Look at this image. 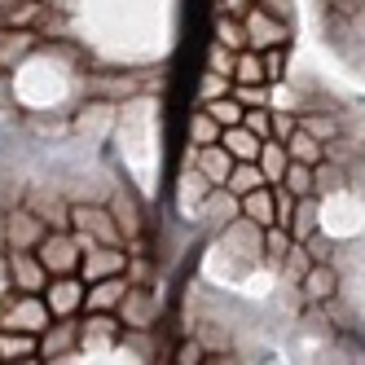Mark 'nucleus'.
<instances>
[{
  "instance_id": "f257e3e1",
  "label": "nucleus",
  "mask_w": 365,
  "mask_h": 365,
  "mask_svg": "<svg viewBox=\"0 0 365 365\" xmlns=\"http://www.w3.org/2000/svg\"><path fill=\"white\" fill-rule=\"evenodd\" d=\"M71 229L84 247L93 242H128V233L119 225V216L101 202H71Z\"/></svg>"
},
{
  "instance_id": "f03ea898",
  "label": "nucleus",
  "mask_w": 365,
  "mask_h": 365,
  "mask_svg": "<svg viewBox=\"0 0 365 365\" xmlns=\"http://www.w3.org/2000/svg\"><path fill=\"white\" fill-rule=\"evenodd\" d=\"M36 255H40V264L53 273V277H62V273H80L84 242L75 238V229H48L44 238H40V247H36Z\"/></svg>"
},
{
  "instance_id": "7ed1b4c3",
  "label": "nucleus",
  "mask_w": 365,
  "mask_h": 365,
  "mask_svg": "<svg viewBox=\"0 0 365 365\" xmlns=\"http://www.w3.org/2000/svg\"><path fill=\"white\" fill-rule=\"evenodd\" d=\"M128 264H133V251H128V242H93V247H84L80 277H84V282H101V277L128 273Z\"/></svg>"
},
{
  "instance_id": "20e7f679",
  "label": "nucleus",
  "mask_w": 365,
  "mask_h": 365,
  "mask_svg": "<svg viewBox=\"0 0 365 365\" xmlns=\"http://www.w3.org/2000/svg\"><path fill=\"white\" fill-rule=\"evenodd\" d=\"M44 233L48 225L36 207H9L5 212V251H36Z\"/></svg>"
},
{
  "instance_id": "39448f33",
  "label": "nucleus",
  "mask_w": 365,
  "mask_h": 365,
  "mask_svg": "<svg viewBox=\"0 0 365 365\" xmlns=\"http://www.w3.org/2000/svg\"><path fill=\"white\" fill-rule=\"evenodd\" d=\"M84 291H88V282L80 273L48 277V286H44L48 312H53V317H75V312H84Z\"/></svg>"
},
{
  "instance_id": "423d86ee",
  "label": "nucleus",
  "mask_w": 365,
  "mask_h": 365,
  "mask_svg": "<svg viewBox=\"0 0 365 365\" xmlns=\"http://www.w3.org/2000/svg\"><path fill=\"white\" fill-rule=\"evenodd\" d=\"M247 36H251V48H273V44H286L291 40V27H286V22L273 14V9H264L255 0V5L247 9Z\"/></svg>"
},
{
  "instance_id": "0eeeda50",
  "label": "nucleus",
  "mask_w": 365,
  "mask_h": 365,
  "mask_svg": "<svg viewBox=\"0 0 365 365\" xmlns=\"http://www.w3.org/2000/svg\"><path fill=\"white\" fill-rule=\"evenodd\" d=\"M212 190L216 185L198 168H185V172H180V180H176V216L190 220V225H198V212H202V202H207V194H212Z\"/></svg>"
},
{
  "instance_id": "6e6552de",
  "label": "nucleus",
  "mask_w": 365,
  "mask_h": 365,
  "mask_svg": "<svg viewBox=\"0 0 365 365\" xmlns=\"http://www.w3.org/2000/svg\"><path fill=\"white\" fill-rule=\"evenodd\" d=\"M40 48H44V40H40L36 27H5L0 31V71L22 66L27 58H36Z\"/></svg>"
},
{
  "instance_id": "1a4fd4ad",
  "label": "nucleus",
  "mask_w": 365,
  "mask_h": 365,
  "mask_svg": "<svg viewBox=\"0 0 365 365\" xmlns=\"http://www.w3.org/2000/svg\"><path fill=\"white\" fill-rule=\"evenodd\" d=\"M75 348H80V322L75 317H53L40 330V361H62Z\"/></svg>"
},
{
  "instance_id": "9d476101",
  "label": "nucleus",
  "mask_w": 365,
  "mask_h": 365,
  "mask_svg": "<svg viewBox=\"0 0 365 365\" xmlns=\"http://www.w3.org/2000/svg\"><path fill=\"white\" fill-rule=\"evenodd\" d=\"M115 317L123 322V330H145V326L154 322V286L133 282V286H128V295L119 299Z\"/></svg>"
},
{
  "instance_id": "9b49d317",
  "label": "nucleus",
  "mask_w": 365,
  "mask_h": 365,
  "mask_svg": "<svg viewBox=\"0 0 365 365\" xmlns=\"http://www.w3.org/2000/svg\"><path fill=\"white\" fill-rule=\"evenodd\" d=\"M128 286H133V277H128V273H115V277L88 282V291H84V312H115V308H119V299L128 295Z\"/></svg>"
},
{
  "instance_id": "f8f14e48",
  "label": "nucleus",
  "mask_w": 365,
  "mask_h": 365,
  "mask_svg": "<svg viewBox=\"0 0 365 365\" xmlns=\"http://www.w3.org/2000/svg\"><path fill=\"white\" fill-rule=\"evenodd\" d=\"M9 273H14V286H18V291H44L48 277H53V273L40 264L36 251H9Z\"/></svg>"
},
{
  "instance_id": "ddd939ff",
  "label": "nucleus",
  "mask_w": 365,
  "mask_h": 365,
  "mask_svg": "<svg viewBox=\"0 0 365 365\" xmlns=\"http://www.w3.org/2000/svg\"><path fill=\"white\" fill-rule=\"evenodd\" d=\"M304 299H312V304H330L334 299V291H339V273L330 269V259H317L308 273H304Z\"/></svg>"
},
{
  "instance_id": "4468645a",
  "label": "nucleus",
  "mask_w": 365,
  "mask_h": 365,
  "mask_svg": "<svg viewBox=\"0 0 365 365\" xmlns=\"http://www.w3.org/2000/svg\"><path fill=\"white\" fill-rule=\"evenodd\" d=\"M220 145H225L238 163H259V145H264V141H259L247 123H233V128H225V133H220Z\"/></svg>"
},
{
  "instance_id": "2eb2a0df",
  "label": "nucleus",
  "mask_w": 365,
  "mask_h": 365,
  "mask_svg": "<svg viewBox=\"0 0 365 365\" xmlns=\"http://www.w3.org/2000/svg\"><path fill=\"white\" fill-rule=\"evenodd\" d=\"M233 163H238V159H233V154L216 141V145H198V163H194V168L212 180V185H225L229 172H233Z\"/></svg>"
},
{
  "instance_id": "dca6fc26",
  "label": "nucleus",
  "mask_w": 365,
  "mask_h": 365,
  "mask_svg": "<svg viewBox=\"0 0 365 365\" xmlns=\"http://www.w3.org/2000/svg\"><path fill=\"white\" fill-rule=\"evenodd\" d=\"M0 361H40V334L0 330Z\"/></svg>"
},
{
  "instance_id": "f3484780",
  "label": "nucleus",
  "mask_w": 365,
  "mask_h": 365,
  "mask_svg": "<svg viewBox=\"0 0 365 365\" xmlns=\"http://www.w3.org/2000/svg\"><path fill=\"white\" fill-rule=\"evenodd\" d=\"M242 216H247V220H255L259 229L277 225V198H273V185H259V190L242 194Z\"/></svg>"
},
{
  "instance_id": "a211bd4d",
  "label": "nucleus",
  "mask_w": 365,
  "mask_h": 365,
  "mask_svg": "<svg viewBox=\"0 0 365 365\" xmlns=\"http://www.w3.org/2000/svg\"><path fill=\"white\" fill-rule=\"evenodd\" d=\"M286 168H291V150H286L282 137H264V145H259V172H264L269 185H277V180L286 176Z\"/></svg>"
},
{
  "instance_id": "6ab92c4d",
  "label": "nucleus",
  "mask_w": 365,
  "mask_h": 365,
  "mask_svg": "<svg viewBox=\"0 0 365 365\" xmlns=\"http://www.w3.org/2000/svg\"><path fill=\"white\" fill-rule=\"evenodd\" d=\"M317 229H322V216H317V194H304V198H295L291 238H295V242H308V238H312Z\"/></svg>"
},
{
  "instance_id": "aec40b11",
  "label": "nucleus",
  "mask_w": 365,
  "mask_h": 365,
  "mask_svg": "<svg viewBox=\"0 0 365 365\" xmlns=\"http://www.w3.org/2000/svg\"><path fill=\"white\" fill-rule=\"evenodd\" d=\"M317 264V259H312V251H308V242H291L286 247V255H282V286H299L304 282V273Z\"/></svg>"
},
{
  "instance_id": "412c9836",
  "label": "nucleus",
  "mask_w": 365,
  "mask_h": 365,
  "mask_svg": "<svg viewBox=\"0 0 365 365\" xmlns=\"http://www.w3.org/2000/svg\"><path fill=\"white\" fill-rule=\"evenodd\" d=\"M286 150H291V159L312 163V168H317V163L326 159V141H322V137H312L308 128H299V123H295V133L286 137Z\"/></svg>"
},
{
  "instance_id": "4be33fe9",
  "label": "nucleus",
  "mask_w": 365,
  "mask_h": 365,
  "mask_svg": "<svg viewBox=\"0 0 365 365\" xmlns=\"http://www.w3.org/2000/svg\"><path fill=\"white\" fill-rule=\"evenodd\" d=\"M220 133H225V123L207 110V106H198V110L190 115V141H194V145H216Z\"/></svg>"
},
{
  "instance_id": "5701e85b",
  "label": "nucleus",
  "mask_w": 365,
  "mask_h": 365,
  "mask_svg": "<svg viewBox=\"0 0 365 365\" xmlns=\"http://www.w3.org/2000/svg\"><path fill=\"white\" fill-rule=\"evenodd\" d=\"M282 185L291 190L295 198L317 194V168H312V163H299V159H291V168H286V176H282Z\"/></svg>"
},
{
  "instance_id": "b1692460",
  "label": "nucleus",
  "mask_w": 365,
  "mask_h": 365,
  "mask_svg": "<svg viewBox=\"0 0 365 365\" xmlns=\"http://www.w3.org/2000/svg\"><path fill=\"white\" fill-rule=\"evenodd\" d=\"M259 185H269L264 180V172H259V163H233V172H229V180H225V190H233V194H251V190H259Z\"/></svg>"
},
{
  "instance_id": "393cba45",
  "label": "nucleus",
  "mask_w": 365,
  "mask_h": 365,
  "mask_svg": "<svg viewBox=\"0 0 365 365\" xmlns=\"http://www.w3.org/2000/svg\"><path fill=\"white\" fill-rule=\"evenodd\" d=\"M233 84H269L264 80V62H259V48H242L238 62H233Z\"/></svg>"
},
{
  "instance_id": "a878e982",
  "label": "nucleus",
  "mask_w": 365,
  "mask_h": 365,
  "mask_svg": "<svg viewBox=\"0 0 365 365\" xmlns=\"http://www.w3.org/2000/svg\"><path fill=\"white\" fill-rule=\"evenodd\" d=\"M216 40L225 48H233V53H242V48H251V36H247V22H233L229 14L216 18Z\"/></svg>"
},
{
  "instance_id": "bb28decb",
  "label": "nucleus",
  "mask_w": 365,
  "mask_h": 365,
  "mask_svg": "<svg viewBox=\"0 0 365 365\" xmlns=\"http://www.w3.org/2000/svg\"><path fill=\"white\" fill-rule=\"evenodd\" d=\"M225 93H233V75H220V71L207 66L202 71V84H198V106H207V101H216Z\"/></svg>"
},
{
  "instance_id": "cd10ccee",
  "label": "nucleus",
  "mask_w": 365,
  "mask_h": 365,
  "mask_svg": "<svg viewBox=\"0 0 365 365\" xmlns=\"http://www.w3.org/2000/svg\"><path fill=\"white\" fill-rule=\"evenodd\" d=\"M207 110H212L225 128H233V123H242V115H247V106L233 93H225V97H216V101H207Z\"/></svg>"
},
{
  "instance_id": "c85d7f7f",
  "label": "nucleus",
  "mask_w": 365,
  "mask_h": 365,
  "mask_svg": "<svg viewBox=\"0 0 365 365\" xmlns=\"http://www.w3.org/2000/svg\"><path fill=\"white\" fill-rule=\"evenodd\" d=\"M259 62H264V80H269V84H282V71H286V44L259 48Z\"/></svg>"
},
{
  "instance_id": "c756f323",
  "label": "nucleus",
  "mask_w": 365,
  "mask_h": 365,
  "mask_svg": "<svg viewBox=\"0 0 365 365\" xmlns=\"http://www.w3.org/2000/svg\"><path fill=\"white\" fill-rule=\"evenodd\" d=\"M14 291H18V286H14V273H9V251L0 247V304H5Z\"/></svg>"
},
{
  "instance_id": "7c9ffc66",
  "label": "nucleus",
  "mask_w": 365,
  "mask_h": 365,
  "mask_svg": "<svg viewBox=\"0 0 365 365\" xmlns=\"http://www.w3.org/2000/svg\"><path fill=\"white\" fill-rule=\"evenodd\" d=\"M176 361H207V348L198 344V339H190V344L176 348Z\"/></svg>"
},
{
  "instance_id": "2f4dec72",
  "label": "nucleus",
  "mask_w": 365,
  "mask_h": 365,
  "mask_svg": "<svg viewBox=\"0 0 365 365\" xmlns=\"http://www.w3.org/2000/svg\"><path fill=\"white\" fill-rule=\"evenodd\" d=\"M251 5H255V0H220V14H229V18H247Z\"/></svg>"
},
{
  "instance_id": "473e14b6",
  "label": "nucleus",
  "mask_w": 365,
  "mask_h": 365,
  "mask_svg": "<svg viewBox=\"0 0 365 365\" xmlns=\"http://www.w3.org/2000/svg\"><path fill=\"white\" fill-rule=\"evenodd\" d=\"M0 247H5V212H0Z\"/></svg>"
},
{
  "instance_id": "72a5a7b5",
  "label": "nucleus",
  "mask_w": 365,
  "mask_h": 365,
  "mask_svg": "<svg viewBox=\"0 0 365 365\" xmlns=\"http://www.w3.org/2000/svg\"><path fill=\"white\" fill-rule=\"evenodd\" d=\"M0 31H5V27H0Z\"/></svg>"
},
{
  "instance_id": "f704fd0d",
  "label": "nucleus",
  "mask_w": 365,
  "mask_h": 365,
  "mask_svg": "<svg viewBox=\"0 0 365 365\" xmlns=\"http://www.w3.org/2000/svg\"><path fill=\"white\" fill-rule=\"evenodd\" d=\"M0 75H5V71H0Z\"/></svg>"
}]
</instances>
